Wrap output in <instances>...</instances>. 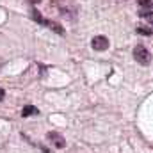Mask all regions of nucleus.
I'll return each mask as SVG.
<instances>
[{
	"mask_svg": "<svg viewBox=\"0 0 153 153\" xmlns=\"http://www.w3.org/2000/svg\"><path fill=\"white\" fill-rule=\"evenodd\" d=\"M4 96H5V91H4V89H2V87H0V102H2V100H4Z\"/></svg>",
	"mask_w": 153,
	"mask_h": 153,
	"instance_id": "nucleus-9",
	"label": "nucleus"
},
{
	"mask_svg": "<svg viewBox=\"0 0 153 153\" xmlns=\"http://www.w3.org/2000/svg\"><path fill=\"white\" fill-rule=\"evenodd\" d=\"M137 32H139V34H146V36H152V30H150V29H143V27H137Z\"/></svg>",
	"mask_w": 153,
	"mask_h": 153,
	"instance_id": "nucleus-8",
	"label": "nucleus"
},
{
	"mask_svg": "<svg viewBox=\"0 0 153 153\" xmlns=\"http://www.w3.org/2000/svg\"><path fill=\"white\" fill-rule=\"evenodd\" d=\"M137 2H139L141 9H150V7H153V2H152V0H137Z\"/></svg>",
	"mask_w": 153,
	"mask_h": 153,
	"instance_id": "nucleus-7",
	"label": "nucleus"
},
{
	"mask_svg": "<svg viewBox=\"0 0 153 153\" xmlns=\"http://www.w3.org/2000/svg\"><path fill=\"white\" fill-rule=\"evenodd\" d=\"M91 46L96 52H103V50L109 48V39L105 38V36H94V38L91 39Z\"/></svg>",
	"mask_w": 153,
	"mask_h": 153,
	"instance_id": "nucleus-4",
	"label": "nucleus"
},
{
	"mask_svg": "<svg viewBox=\"0 0 153 153\" xmlns=\"http://www.w3.org/2000/svg\"><path fill=\"white\" fill-rule=\"evenodd\" d=\"M32 114H39V111L34 105H25V107L22 109V116H23V117H29V116H32Z\"/></svg>",
	"mask_w": 153,
	"mask_h": 153,
	"instance_id": "nucleus-6",
	"label": "nucleus"
},
{
	"mask_svg": "<svg viewBox=\"0 0 153 153\" xmlns=\"http://www.w3.org/2000/svg\"><path fill=\"white\" fill-rule=\"evenodd\" d=\"M55 7L59 9V13L64 16V18H70V20H76V14H78V7L73 0H55Z\"/></svg>",
	"mask_w": 153,
	"mask_h": 153,
	"instance_id": "nucleus-1",
	"label": "nucleus"
},
{
	"mask_svg": "<svg viewBox=\"0 0 153 153\" xmlns=\"http://www.w3.org/2000/svg\"><path fill=\"white\" fill-rule=\"evenodd\" d=\"M134 59H135L139 64L148 66V64L152 62V53H150V50L144 48L143 45H137V46L134 48Z\"/></svg>",
	"mask_w": 153,
	"mask_h": 153,
	"instance_id": "nucleus-3",
	"label": "nucleus"
},
{
	"mask_svg": "<svg viewBox=\"0 0 153 153\" xmlns=\"http://www.w3.org/2000/svg\"><path fill=\"white\" fill-rule=\"evenodd\" d=\"M46 139L55 146V148H64L66 146V141H64V137L61 135V134H57V132H48V135H46Z\"/></svg>",
	"mask_w": 153,
	"mask_h": 153,
	"instance_id": "nucleus-5",
	"label": "nucleus"
},
{
	"mask_svg": "<svg viewBox=\"0 0 153 153\" xmlns=\"http://www.w3.org/2000/svg\"><path fill=\"white\" fill-rule=\"evenodd\" d=\"M32 18L41 23V25H45V27H48V29H52L55 34H61V36H64V29L59 25V23H55V22H52V20H45V18H41V14H39L38 9H32Z\"/></svg>",
	"mask_w": 153,
	"mask_h": 153,
	"instance_id": "nucleus-2",
	"label": "nucleus"
}]
</instances>
